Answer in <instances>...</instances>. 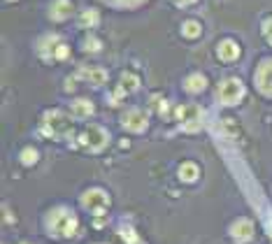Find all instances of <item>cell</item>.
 <instances>
[{
	"label": "cell",
	"instance_id": "cell-1",
	"mask_svg": "<svg viewBox=\"0 0 272 244\" xmlns=\"http://www.w3.org/2000/svg\"><path fill=\"white\" fill-rule=\"evenodd\" d=\"M49 226H51V230H54V235H58V237H70V235H75L79 224H77V216L72 212L58 209V212H54Z\"/></svg>",
	"mask_w": 272,
	"mask_h": 244
},
{
	"label": "cell",
	"instance_id": "cell-2",
	"mask_svg": "<svg viewBox=\"0 0 272 244\" xmlns=\"http://www.w3.org/2000/svg\"><path fill=\"white\" fill-rule=\"evenodd\" d=\"M177 117H179L184 130L193 132L202 126V109L198 105H186V107H177Z\"/></svg>",
	"mask_w": 272,
	"mask_h": 244
},
{
	"label": "cell",
	"instance_id": "cell-3",
	"mask_svg": "<svg viewBox=\"0 0 272 244\" xmlns=\"http://www.w3.org/2000/svg\"><path fill=\"white\" fill-rule=\"evenodd\" d=\"M81 203H84V207L89 209L91 214H96V216H102V214L107 212V207H110V198H107V193L98 191V188L86 191L84 198H81Z\"/></svg>",
	"mask_w": 272,
	"mask_h": 244
},
{
	"label": "cell",
	"instance_id": "cell-4",
	"mask_svg": "<svg viewBox=\"0 0 272 244\" xmlns=\"http://www.w3.org/2000/svg\"><path fill=\"white\" fill-rule=\"evenodd\" d=\"M242 96H244V86H242L240 79L221 81V86H219V100H221L223 105H235Z\"/></svg>",
	"mask_w": 272,
	"mask_h": 244
},
{
	"label": "cell",
	"instance_id": "cell-5",
	"mask_svg": "<svg viewBox=\"0 0 272 244\" xmlns=\"http://www.w3.org/2000/svg\"><path fill=\"white\" fill-rule=\"evenodd\" d=\"M45 130L51 135H68L70 132V119L63 112H47L45 114Z\"/></svg>",
	"mask_w": 272,
	"mask_h": 244
},
{
	"label": "cell",
	"instance_id": "cell-6",
	"mask_svg": "<svg viewBox=\"0 0 272 244\" xmlns=\"http://www.w3.org/2000/svg\"><path fill=\"white\" fill-rule=\"evenodd\" d=\"M79 142L84 144V147L93 149V151H98V149H102L107 144V132L102 130L100 126H89L84 132L79 135Z\"/></svg>",
	"mask_w": 272,
	"mask_h": 244
},
{
	"label": "cell",
	"instance_id": "cell-7",
	"mask_svg": "<svg viewBox=\"0 0 272 244\" xmlns=\"http://www.w3.org/2000/svg\"><path fill=\"white\" fill-rule=\"evenodd\" d=\"M121 123H123V128H128L133 132H142L147 128V117L140 109H131V112H126L121 117Z\"/></svg>",
	"mask_w": 272,
	"mask_h": 244
},
{
	"label": "cell",
	"instance_id": "cell-8",
	"mask_svg": "<svg viewBox=\"0 0 272 244\" xmlns=\"http://www.w3.org/2000/svg\"><path fill=\"white\" fill-rule=\"evenodd\" d=\"M70 14H72V3H70V0H56V3H51L49 16L54 21H63V19H68Z\"/></svg>",
	"mask_w": 272,
	"mask_h": 244
},
{
	"label": "cell",
	"instance_id": "cell-9",
	"mask_svg": "<svg viewBox=\"0 0 272 244\" xmlns=\"http://www.w3.org/2000/svg\"><path fill=\"white\" fill-rule=\"evenodd\" d=\"M231 233H233V237H235L237 242H247V239L252 237V233H254V226H252V221L240 219V221H235V224H233Z\"/></svg>",
	"mask_w": 272,
	"mask_h": 244
},
{
	"label": "cell",
	"instance_id": "cell-10",
	"mask_svg": "<svg viewBox=\"0 0 272 244\" xmlns=\"http://www.w3.org/2000/svg\"><path fill=\"white\" fill-rule=\"evenodd\" d=\"M258 86L263 93L272 96V61L263 63V68L258 70Z\"/></svg>",
	"mask_w": 272,
	"mask_h": 244
},
{
	"label": "cell",
	"instance_id": "cell-11",
	"mask_svg": "<svg viewBox=\"0 0 272 244\" xmlns=\"http://www.w3.org/2000/svg\"><path fill=\"white\" fill-rule=\"evenodd\" d=\"M217 54H219L221 61H235V58L240 56V47H237L235 42H231V40H223L221 45L217 47Z\"/></svg>",
	"mask_w": 272,
	"mask_h": 244
},
{
	"label": "cell",
	"instance_id": "cell-12",
	"mask_svg": "<svg viewBox=\"0 0 272 244\" xmlns=\"http://www.w3.org/2000/svg\"><path fill=\"white\" fill-rule=\"evenodd\" d=\"M137 86H140V79H137L133 72H123V75H121V86H119V91H116L114 100L121 96V93H133Z\"/></svg>",
	"mask_w": 272,
	"mask_h": 244
},
{
	"label": "cell",
	"instance_id": "cell-13",
	"mask_svg": "<svg viewBox=\"0 0 272 244\" xmlns=\"http://www.w3.org/2000/svg\"><path fill=\"white\" fill-rule=\"evenodd\" d=\"M79 77L86 81H91V84H96V86H100V84H105L107 81V72L100 70V68H89V70H79Z\"/></svg>",
	"mask_w": 272,
	"mask_h": 244
},
{
	"label": "cell",
	"instance_id": "cell-14",
	"mask_svg": "<svg viewBox=\"0 0 272 244\" xmlns=\"http://www.w3.org/2000/svg\"><path fill=\"white\" fill-rule=\"evenodd\" d=\"M93 114V105L89 100H75L72 102V117L77 119H89Z\"/></svg>",
	"mask_w": 272,
	"mask_h": 244
},
{
	"label": "cell",
	"instance_id": "cell-15",
	"mask_svg": "<svg viewBox=\"0 0 272 244\" xmlns=\"http://www.w3.org/2000/svg\"><path fill=\"white\" fill-rule=\"evenodd\" d=\"M205 86H207V79L202 75H191V77H186V81H184V88H186L189 93H198Z\"/></svg>",
	"mask_w": 272,
	"mask_h": 244
},
{
	"label": "cell",
	"instance_id": "cell-16",
	"mask_svg": "<svg viewBox=\"0 0 272 244\" xmlns=\"http://www.w3.org/2000/svg\"><path fill=\"white\" fill-rule=\"evenodd\" d=\"M179 177L184 179V182H196L198 179V165H193V163H184V165H179Z\"/></svg>",
	"mask_w": 272,
	"mask_h": 244
},
{
	"label": "cell",
	"instance_id": "cell-17",
	"mask_svg": "<svg viewBox=\"0 0 272 244\" xmlns=\"http://www.w3.org/2000/svg\"><path fill=\"white\" fill-rule=\"evenodd\" d=\"M181 33L186 37H198L200 35V24H196V21H186V24L181 26Z\"/></svg>",
	"mask_w": 272,
	"mask_h": 244
},
{
	"label": "cell",
	"instance_id": "cell-18",
	"mask_svg": "<svg viewBox=\"0 0 272 244\" xmlns=\"http://www.w3.org/2000/svg\"><path fill=\"white\" fill-rule=\"evenodd\" d=\"M98 24V12L96 10H89V12H84V14H81V26H89V28H93V26Z\"/></svg>",
	"mask_w": 272,
	"mask_h": 244
},
{
	"label": "cell",
	"instance_id": "cell-19",
	"mask_svg": "<svg viewBox=\"0 0 272 244\" xmlns=\"http://www.w3.org/2000/svg\"><path fill=\"white\" fill-rule=\"evenodd\" d=\"M21 161H24L26 165H33V163L37 161V151H33V149H26V151L21 153Z\"/></svg>",
	"mask_w": 272,
	"mask_h": 244
},
{
	"label": "cell",
	"instance_id": "cell-20",
	"mask_svg": "<svg viewBox=\"0 0 272 244\" xmlns=\"http://www.w3.org/2000/svg\"><path fill=\"white\" fill-rule=\"evenodd\" d=\"M121 235H123V239H126L128 244H142L140 239H137L135 230H131V228H126V230H123V233H121Z\"/></svg>",
	"mask_w": 272,
	"mask_h": 244
},
{
	"label": "cell",
	"instance_id": "cell-21",
	"mask_svg": "<svg viewBox=\"0 0 272 244\" xmlns=\"http://www.w3.org/2000/svg\"><path fill=\"white\" fill-rule=\"evenodd\" d=\"M51 56H54V58H66L68 56V47L66 45H56V49H54Z\"/></svg>",
	"mask_w": 272,
	"mask_h": 244
},
{
	"label": "cell",
	"instance_id": "cell-22",
	"mask_svg": "<svg viewBox=\"0 0 272 244\" xmlns=\"http://www.w3.org/2000/svg\"><path fill=\"white\" fill-rule=\"evenodd\" d=\"M84 45H86V47H84L86 51H98V49H100V42H98L96 37H91V40H86Z\"/></svg>",
	"mask_w": 272,
	"mask_h": 244
},
{
	"label": "cell",
	"instance_id": "cell-23",
	"mask_svg": "<svg viewBox=\"0 0 272 244\" xmlns=\"http://www.w3.org/2000/svg\"><path fill=\"white\" fill-rule=\"evenodd\" d=\"M263 33H265V40L272 45V19H267L265 24H263Z\"/></svg>",
	"mask_w": 272,
	"mask_h": 244
},
{
	"label": "cell",
	"instance_id": "cell-24",
	"mask_svg": "<svg viewBox=\"0 0 272 244\" xmlns=\"http://www.w3.org/2000/svg\"><path fill=\"white\" fill-rule=\"evenodd\" d=\"M179 5H189V3H193V0H177Z\"/></svg>",
	"mask_w": 272,
	"mask_h": 244
},
{
	"label": "cell",
	"instance_id": "cell-25",
	"mask_svg": "<svg viewBox=\"0 0 272 244\" xmlns=\"http://www.w3.org/2000/svg\"><path fill=\"white\" fill-rule=\"evenodd\" d=\"M267 230H270V235H272V221H270V224H267Z\"/></svg>",
	"mask_w": 272,
	"mask_h": 244
}]
</instances>
